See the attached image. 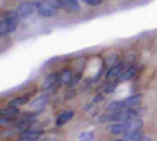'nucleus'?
I'll return each mask as SVG.
<instances>
[{
  "label": "nucleus",
  "instance_id": "f257e3e1",
  "mask_svg": "<svg viewBox=\"0 0 157 141\" xmlns=\"http://www.w3.org/2000/svg\"><path fill=\"white\" fill-rule=\"evenodd\" d=\"M138 114H140V110L137 107L124 108V110H113V111H109L107 114H102V116L99 118V121L101 122H120V121L137 118Z\"/></svg>",
  "mask_w": 157,
  "mask_h": 141
},
{
  "label": "nucleus",
  "instance_id": "f03ea898",
  "mask_svg": "<svg viewBox=\"0 0 157 141\" xmlns=\"http://www.w3.org/2000/svg\"><path fill=\"white\" fill-rule=\"evenodd\" d=\"M143 127V121L138 118H132V119H126V121H120V122H113L112 125H109V133L112 135H123L129 130L134 129H141Z\"/></svg>",
  "mask_w": 157,
  "mask_h": 141
},
{
  "label": "nucleus",
  "instance_id": "7ed1b4c3",
  "mask_svg": "<svg viewBox=\"0 0 157 141\" xmlns=\"http://www.w3.org/2000/svg\"><path fill=\"white\" fill-rule=\"evenodd\" d=\"M19 14L17 11H5L3 16H2V24H0V33H2V36L5 35H10L13 33L17 27H19Z\"/></svg>",
  "mask_w": 157,
  "mask_h": 141
},
{
  "label": "nucleus",
  "instance_id": "20e7f679",
  "mask_svg": "<svg viewBox=\"0 0 157 141\" xmlns=\"http://www.w3.org/2000/svg\"><path fill=\"white\" fill-rule=\"evenodd\" d=\"M143 100V96L141 94H134V96H129L123 100H115V102H110L107 105V111H113V110H124V108H134V107H138Z\"/></svg>",
  "mask_w": 157,
  "mask_h": 141
},
{
  "label": "nucleus",
  "instance_id": "39448f33",
  "mask_svg": "<svg viewBox=\"0 0 157 141\" xmlns=\"http://www.w3.org/2000/svg\"><path fill=\"white\" fill-rule=\"evenodd\" d=\"M57 8L58 3L57 2H50V0H38L36 2V11L39 16L43 17H52L57 14Z\"/></svg>",
  "mask_w": 157,
  "mask_h": 141
},
{
  "label": "nucleus",
  "instance_id": "423d86ee",
  "mask_svg": "<svg viewBox=\"0 0 157 141\" xmlns=\"http://www.w3.org/2000/svg\"><path fill=\"white\" fill-rule=\"evenodd\" d=\"M43 136V130L41 129H35V127H27L24 132H21L19 133V139H22V141H35V139H39Z\"/></svg>",
  "mask_w": 157,
  "mask_h": 141
},
{
  "label": "nucleus",
  "instance_id": "0eeeda50",
  "mask_svg": "<svg viewBox=\"0 0 157 141\" xmlns=\"http://www.w3.org/2000/svg\"><path fill=\"white\" fill-rule=\"evenodd\" d=\"M36 116H38V113L36 111H29V113H22L21 116L17 118V127L19 129H27V127H30L32 125V122H33V119H36Z\"/></svg>",
  "mask_w": 157,
  "mask_h": 141
},
{
  "label": "nucleus",
  "instance_id": "6e6552de",
  "mask_svg": "<svg viewBox=\"0 0 157 141\" xmlns=\"http://www.w3.org/2000/svg\"><path fill=\"white\" fill-rule=\"evenodd\" d=\"M21 116V113H19V107H11L8 105L6 110H2V124L5 125V122H11V121H14Z\"/></svg>",
  "mask_w": 157,
  "mask_h": 141
},
{
  "label": "nucleus",
  "instance_id": "1a4fd4ad",
  "mask_svg": "<svg viewBox=\"0 0 157 141\" xmlns=\"http://www.w3.org/2000/svg\"><path fill=\"white\" fill-rule=\"evenodd\" d=\"M17 14L19 17H29L33 14V11H36V2H22L17 6Z\"/></svg>",
  "mask_w": 157,
  "mask_h": 141
},
{
  "label": "nucleus",
  "instance_id": "9d476101",
  "mask_svg": "<svg viewBox=\"0 0 157 141\" xmlns=\"http://www.w3.org/2000/svg\"><path fill=\"white\" fill-rule=\"evenodd\" d=\"M55 2L58 3V6L66 9L68 13H78L80 11V3H78V0H55Z\"/></svg>",
  "mask_w": 157,
  "mask_h": 141
},
{
  "label": "nucleus",
  "instance_id": "9b49d317",
  "mask_svg": "<svg viewBox=\"0 0 157 141\" xmlns=\"http://www.w3.org/2000/svg\"><path fill=\"white\" fill-rule=\"evenodd\" d=\"M138 65H132V63H130V65L124 69V72L120 75V83H123V82H127V80H130V79H134V77L138 74Z\"/></svg>",
  "mask_w": 157,
  "mask_h": 141
},
{
  "label": "nucleus",
  "instance_id": "f8f14e48",
  "mask_svg": "<svg viewBox=\"0 0 157 141\" xmlns=\"http://www.w3.org/2000/svg\"><path fill=\"white\" fill-rule=\"evenodd\" d=\"M72 118H74V110H64V111H61L60 114H57L55 125H57V127H63L66 122H69Z\"/></svg>",
  "mask_w": 157,
  "mask_h": 141
},
{
  "label": "nucleus",
  "instance_id": "ddd939ff",
  "mask_svg": "<svg viewBox=\"0 0 157 141\" xmlns=\"http://www.w3.org/2000/svg\"><path fill=\"white\" fill-rule=\"evenodd\" d=\"M74 72H72V69H69V68H64V69H61L60 72H58V79H60V83L61 85H69L71 83V80L74 79Z\"/></svg>",
  "mask_w": 157,
  "mask_h": 141
},
{
  "label": "nucleus",
  "instance_id": "4468645a",
  "mask_svg": "<svg viewBox=\"0 0 157 141\" xmlns=\"http://www.w3.org/2000/svg\"><path fill=\"white\" fill-rule=\"evenodd\" d=\"M58 85H61V83H60V79H58V74H50V75L46 77V80H44V83H43V88H44V89H54V88H57Z\"/></svg>",
  "mask_w": 157,
  "mask_h": 141
},
{
  "label": "nucleus",
  "instance_id": "2eb2a0df",
  "mask_svg": "<svg viewBox=\"0 0 157 141\" xmlns=\"http://www.w3.org/2000/svg\"><path fill=\"white\" fill-rule=\"evenodd\" d=\"M123 139H126V141H129V139L140 141V139H146V136L143 135L141 129H134V130H129V132L123 133Z\"/></svg>",
  "mask_w": 157,
  "mask_h": 141
},
{
  "label": "nucleus",
  "instance_id": "dca6fc26",
  "mask_svg": "<svg viewBox=\"0 0 157 141\" xmlns=\"http://www.w3.org/2000/svg\"><path fill=\"white\" fill-rule=\"evenodd\" d=\"M47 100H49V94L46 93V94H41V96H38L33 102H32V107L33 108H41V107H44L46 104H47Z\"/></svg>",
  "mask_w": 157,
  "mask_h": 141
},
{
  "label": "nucleus",
  "instance_id": "f3484780",
  "mask_svg": "<svg viewBox=\"0 0 157 141\" xmlns=\"http://www.w3.org/2000/svg\"><path fill=\"white\" fill-rule=\"evenodd\" d=\"M29 96H21V97H14V99H11L10 100V104L8 105H11V107H22V105H25L29 102Z\"/></svg>",
  "mask_w": 157,
  "mask_h": 141
},
{
  "label": "nucleus",
  "instance_id": "a211bd4d",
  "mask_svg": "<svg viewBox=\"0 0 157 141\" xmlns=\"http://www.w3.org/2000/svg\"><path fill=\"white\" fill-rule=\"evenodd\" d=\"M83 3H86V5H90V6H99L104 0H82Z\"/></svg>",
  "mask_w": 157,
  "mask_h": 141
},
{
  "label": "nucleus",
  "instance_id": "6ab92c4d",
  "mask_svg": "<svg viewBox=\"0 0 157 141\" xmlns=\"http://www.w3.org/2000/svg\"><path fill=\"white\" fill-rule=\"evenodd\" d=\"M78 138L80 139H94V135L91 132H82L80 135H78Z\"/></svg>",
  "mask_w": 157,
  "mask_h": 141
},
{
  "label": "nucleus",
  "instance_id": "aec40b11",
  "mask_svg": "<svg viewBox=\"0 0 157 141\" xmlns=\"http://www.w3.org/2000/svg\"><path fill=\"white\" fill-rule=\"evenodd\" d=\"M104 97V94H99V96H96L94 99H93V104H99V100Z\"/></svg>",
  "mask_w": 157,
  "mask_h": 141
}]
</instances>
